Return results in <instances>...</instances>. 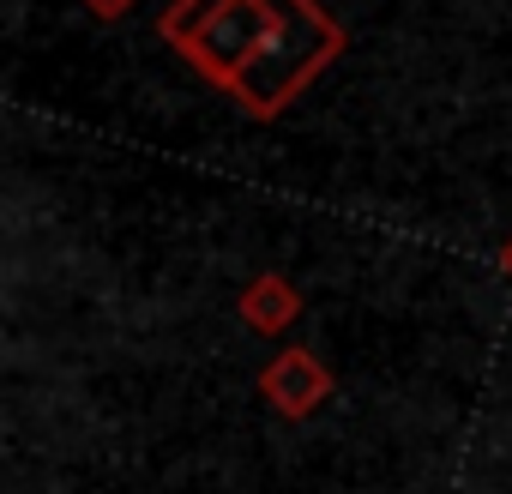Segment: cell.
<instances>
[{
  "label": "cell",
  "mask_w": 512,
  "mask_h": 494,
  "mask_svg": "<svg viewBox=\"0 0 512 494\" xmlns=\"http://www.w3.org/2000/svg\"><path fill=\"white\" fill-rule=\"evenodd\" d=\"M266 13H272V43L260 49V61H253L241 73V85H235V103L247 115H260V121L284 115L350 49L344 25L320 7V0H266Z\"/></svg>",
  "instance_id": "obj_1"
},
{
  "label": "cell",
  "mask_w": 512,
  "mask_h": 494,
  "mask_svg": "<svg viewBox=\"0 0 512 494\" xmlns=\"http://www.w3.org/2000/svg\"><path fill=\"white\" fill-rule=\"evenodd\" d=\"M266 43H272V13H266V0H229V7L181 49V61H187L205 85H217V91L235 97L241 73L260 61Z\"/></svg>",
  "instance_id": "obj_2"
},
{
  "label": "cell",
  "mask_w": 512,
  "mask_h": 494,
  "mask_svg": "<svg viewBox=\"0 0 512 494\" xmlns=\"http://www.w3.org/2000/svg\"><path fill=\"white\" fill-rule=\"evenodd\" d=\"M260 392H266V404H272L278 416L296 422V416H314V410L332 398V374H326V362H320L314 350L290 344V350H278V356L266 362Z\"/></svg>",
  "instance_id": "obj_3"
},
{
  "label": "cell",
  "mask_w": 512,
  "mask_h": 494,
  "mask_svg": "<svg viewBox=\"0 0 512 494\" xmlns=\"http://www.w3.org/2000/svg\"><path fill=\"white\" fill-rule=\"evenodd\" d=\"M235 314H241V326H253L260 338H284L302 320V290L290 278H278V272H260V278L241 290Z\"/></svg>",
  "instance_id": "obj_4"
},
{
  "label": "cell",
  "mask_w": 512,
  "mask_h": 494,
  "mask_svg": "<svg viewBox=\"0 0 512 494\" xmlns=\"http://www.w3.org/2000/svg\"><path fill=\"white\" fill-rule=\"evenodd\" d=\"M223 7H229V0H169V7H163V19H157V37H163V43L181 55V49H187V43H193V37L211 25Z\"/></svg>",
  "instance_id": "obj_5"
},
{
  "label": "cell",
  "mask_w": 512,
  "mask_h": 494,
  "mask_svg": "<svg viewBox=\"0 0 512 494\" xmlns=\"http://www.w3.org/2000/svg\"><path fill=\"white\" fill-rule=\"evenodd\" d=\"M79 7L91 13V19H103V25H115V19H127L139 0H79Z\"/></svg>",
  "instance_id": "obj_6"
},
{
  "label": "cell",
  "mask_w": 512,
  "mask_h": 494,
  "mask_svg": "<svg viewBox=\"0 0 512 494\" xmlns=\"http://www.w3.org/2000/svg\"><path fill=\"white\" fill-rule=\"evenodd\" d=\"M500 278H512V235L500 241Z\"/></svg>",
  "instance_id": "obj_7"
}]
</instances>
